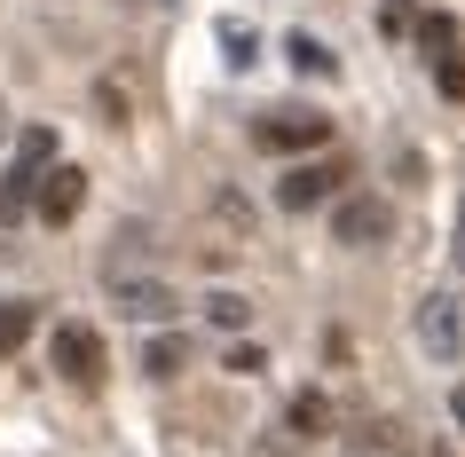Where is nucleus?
<instances>
[{
	"label": "nucleus",
	"instance_id": "f257e3e1",
	"mask_svg": "<svg viewBox=\"0 0 465 457\" xmlns=\"http://www.w3.org/2000/svg\"><path fill=\"white\" fill-rule=\"evenodd\" d=\"M48 158H55V126H32L25 143H16V166L0 182V221H16L40 205V182H48Z\"/></svg>",
	"mask_w": 465,
	"mask_h": 457
},
{
	"label": "nucleus",
	"instance_id": "f03ea898",
	"mask_svg": "<svg viewBox=\"0 0 465 457\" xmlns=\"http://www.w3.org/2000/svg\"><path fill=\"white\" fill-rule=\"evenodd\" d=\"M48 363H55L72 386H103V371H111V355H103V332H87V323H55Z\"/></svg>",
	"mask_w": 465,
	"mask_h": 457
},
{
	"label": "nucleus",
	"instance_id": "7ed1b4c3",
	"mask_svg": "<svg viewBox=\"0 0 465 457\" xmlns=\"http://www.w3.org/2000/svg\"><path fill=\"white\" fill-rule=\"evenodd\" d=\"M252 143L276 150V158H292V150H323V143H331V119H323V111H269V119L252 126Z\"/></svg>",
	"mask_w": 465,
	"mask_h": 457
},
{
	"label": "nucleus",
	"instance_id": "20e7f679",
	"mask_svg": "<svg viewBox=\"0 0 465 457\" xmlns=\"http://www.w3.org/2000/svg\"><path fill=\"white\" fill-rule=\"evenodd\" d=\"M347 182V158H316V166H292L284 182H276V205L284 214H308V205H323V197Z\"/></svg>",
	"mask_w": 465,
	"mask_h": 457
},
{
	"label": "nucleus",
	"instance_id": "39448f33",
	"mask_svg": "<svg viewBox=\"0 0 465 457\" xmlns=\"http://www.w3.org/2000/svg\"><path fill=\"white\" fill-rule=\"evenodd\" d=\"M387 229H394L387 197H340V214H331V237H340V244H355V253H363V244H379Z\"/></svg>",
	"mask_w": 465,
	"mask_h": 457
},
{
	"label": "nucleus",
	"instance_id": "423d86ee",
	"mask_svg": "<svg viewBox=\"0 0 465 457\" xmlns=\"http://www.w3.org/2000/svg\"><path fill=\"white\" fill-rule=\"evenodd\" d=\"M111 292H119V315H134V323H166V315H182V300H173L166 284H150V276H111Z\"/></svg>",
	"mask_w": 465,
	"mask_h": 457
},
{
	"label": "nucleus",
	"instance_id": "0eeeda50",
	"mask_svg": "<svg viewBox=\"0 0 465 457\" xmlns=\"http://www.w3.org/2000/svg\"><path fill=\"white\" fill-rule=\"evenodd\" d=\"M79 205H87V174H79V166H55L48 182H40V205H32V214L48 221V229H64Z\"/></svg>",
	"mask_w": 465,
	"mask_h": 457
},
{
	"label": "nucleus",
	"instance_id": "6e6552de",
	"mask_svg": "<svg viewBox=\"0 0 465 457\" xmlns=\"http://www.w3.org/2000/svg\"><path fill=\"white\" fill-rule=\"evenodd\" d=\"M323 433H331V394H316V386H308V394H292V410H284V442H323Z\"/></svg>",
	"mask_w": 465,
	"mask_h": 457
},
{
	"label": "nucleus",
	"instance_id": "1a4fd4ad",
	"mask_svg": "<svg viewBox=\"0 0 465 457\" xmlns=\"http://www.w3.org/2000/svg\"><path fill=\"white\" fill-rule=\"evenodd\" d=\"M418 339H426V347H434V355H458V300H450V292H434V300H426V308H418Z\"/></svg>",
	"mask_w": 465,
	"mask_h": 457
},
{
	"label": "nucleus",
	"instance_id": "9d476101",
	"mask_svg": "<svg viewBox=\"0 0 465 457\" xmlns=\"http://www.w3.org/2000/svg\"><path fill=\"white\" fill-rule=\"evenodd\" d=\"M418 48H426V64H441V55H458L465 48V32H458V16H418Z\"/></svg>",
	"mask_w": 465,
	"mask_h": 457
},
{
	"label": "nucleus",
	"instance_id": "9b49d317",
	"mask_svg": "<svg viewBox=\"0 0 465 457\" xmlns=\"http://www.w3.org/2000/svg\"><path fill=\"white\" fill-rule=\"evenodd\" d=\"M32 323H40V308H32V300H0V363L32 339Z\"/></svg>",
	"mask_w": 465,
	"mask_h": 457
},
{
	"label": "nucleus",
	"instance_id": "f8f14e48",
	"mask_svg": "<svg viewBox=\"0 0 465 457\" xmlns=\"http://www.w3.org/2000/svg\"><path fill=\"white\" fill-rule=\"evenodd\" d=\"M182 363H190V339H150V347H143V371H150V379H173V371H182Z\"/></svg>",
	"mask_w": 465,
	"mask_h": 457
},
{
	"label": "nucleus",
	"instance_id": "ddd939ff",
	"mask_svg": "<svg viewBox=\"0 0 465 457\" xmlns=\"http://www.w3.org/2000/svg\"><path fill=\"white\" fill-rule=\"evenodd\" d=\"M284 55H292V72H316V79L340 72V64H331V48H323V40H308V32H292V40H284Z\"/></svg>",
	"mask_w": 465,
	"mask_h": 457
},
{
	"label": "nucleus",
	"instance_id": "4468645a",
	"mask_svg": "<svg viewBox=\"0 0 465 457\" xmlns=\"http://www.w3.org/2000/svg\"><path fill=\"white\" fill-rule=\"evenodd\" d=\"M205 315H213V323H221V332H237V323H245V292H213V300H205Z\"/></svg>",
	"mask_w": 465,
	"mask_h": 457
},
{
	"label": "nucleus",
	"instance_id": "2eb2a0df",
	"mask_svg": "<svg viewBox=\"0 0 465 457\" xmlns=\"http://www.w3.org/2000/svg\"><path fill=\"white\" fill-rule=\"evenodd\" d=\"M434 87H441L450 103H465V48H458V55H441V64H434Z\"/></svg>",
	"mask_w": 465,
	"mask_h": 457
},
{
	"label": "nucleus",
	"instance_id": "dca6fc26",
	"mask_svg": "<svg viewBox=\"0 0 465 457\" xmlns=\"http://www.w3.org/2000/svg\"><path fill=\"white\" fill-rule=\"evenodd\" d=\"M379 32H418V0H387L379 8Z\"/></svg>",
	"mask_w": 465,
	"mask_h": 457
},
{
	"label": "nucleus",
	"instance_id": "f3484780",
	"mask_svg": "<svg viewBox=\"0 0 465 457\" xmlns=\"http://www.w3.org/2000/svg\"><path fill=\"white\" fill-rule=\"evenodd\" d=\"M229 371H237V379H261V371H269V355H261V347H229Z\"/></svg>",
	"mask_w": 465,
	"mask_h": 457
},
{
	"label": "nucleus",
	"instance_id": "a211bd4d",
	"mask_svg": "<svg viewBox=\"0 0 465 457\" xmlns=\"http://www.w3.org/2000/svg\"><path fill=\"white\" fill-rule=\"evenodd\" d=\"M221 40H229V64H252V32L245 25H221Z\"/></svg>",
	"mask_w": 465,
	"mask_h": 457
},
{
	"label": "nucleus",
	"instance_id": "6ab92c4d",
	"mask_svg": "<svg viewBox=\"0 0 465 457\" xmlns=\"http://www.w3.org/2000/svg\"><path fill=\"white\" fill-rule=\"evenodd\" d=\"M450 410H458V426H465V386H458V394H450Z\"/></svg>",
	"mask_w": 465,
	"mask_h": 457
},
{
	"label": "nucleus",
	"instance_id": "aec40b11",
	"mask_svg": "<svg viewBox=\"0 0 465 457\" xmlns=\"http://www.w3.org/2000/svg\"><path fill=\"white\" fill-rule=\"evenodd\" d=\"M458 261H465V229H458Z\"/></svg>",
	"mask_w": 465,
	"mask_h": 457
}]
</instances>
